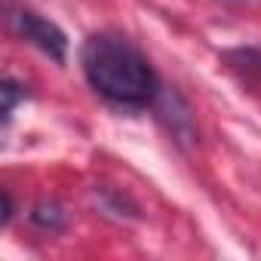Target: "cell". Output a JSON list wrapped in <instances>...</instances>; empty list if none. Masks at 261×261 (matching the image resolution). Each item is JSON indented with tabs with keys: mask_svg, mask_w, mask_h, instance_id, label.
<instances>
[{
	"mask_svg": "<svg viewBox=\"0 0 261 261\" xmlns=\"http://www.w3.org/2000/svg\"><path fill=\"white\" fill-rule=\"evenodd\" d=\"M80 65L89 86L117 108H148L160 92L145 53L120 34H92L80 49Z\"/></svg>",
	"mask_w": 261,
	"mask_h": 261,
	"instance_id": "cell-1",
	"label": "cell"
},
{
	"mask_svg": "<svg viewBox=\"0 0 261 261\" xmlns=\"http://www.w3.org/2000/svg\"><path fill=\"white\" fill-rule=\"evenodd\" d=\"M13 25H16L19 37L28 40L31 46H37L43 56H49L59 65L65 62V56H68V37H65V31L59 25H53L49 19H43V16H37L31 10H19L13 16Z\"/></svg>",
	"mask_w": 261,
	"mask_h": 261,
	"instance_id": "cell-2",
	"label": "cell"
},
{
	"mask_svg": "<svg viewBox=\"0 0 261 261\" xmlns=\"http://www.w3.org/2000/svg\"><path fill=\"white\" fill-rule=\"evenodd\" d=\"M154 108H157V117L160 123L172 133V139L181 145V148H191L197 142V123H194V114L188 108V101L181 98L178 89H160L157 98H154Z\"/></svg>",
	"mask_w": 261,
	"mask_h": 261,
	"instance_id": "cell-3",
	"label": "cell"
},
{
	"mask_svg": "<svg viewBox=\"0 0 261 261\" xmlns=\"http://www.w3.org/2000/svg\"><path fill=\"white\" fill-rule=\"evenodd\" d=\"M224 65L246 83H261V49L258 46H240L224 53Z\"/></svg>",
	"mask_w": 261,
	"mask_h": 261,
	"instance_id": "cell-4",
	"label": "cell"
},
{
	"mask_svg": "<svg viewBox=\"0 0 261 261\" xmlns=\"http://www.w3.org/2000/svg\"><path fill=\"white\" fill-rule=\"evenodd\" d=\"M31 221H34L40 230L56 233V230H65L68 212H65V206H62L59 200H37L34 209H31Z\"/></svg>",
	"mask_w": 261,
	"mask_h": 261,
	"instance_id": "cell-5",
	"label": "cell"
},
{
	"mask_svg": "<svg viewBox=\"0 0 261 261\" xmlns=\"http://www.w3.org/2000/svg\"><path fill=\"white\" fill-rule=\"evenodd\" d=\"M0 98H4V123H10L13 114H16V105L25 98V86H19L13 77H7L0 83Z\"/></svg>",
	"mask_w": 261,
	"mask_h": 261,
	"instance_id": "cell-6",
	"label": "cell"
},
{
	"mask_svg": "<svg viewBox=\"0 0 261 261\" xmlns=\"http://www.w3.org/2000/svg\"><path fill=\"white\" fill-rule=\"evenodd\" d=\"M13 221V197L10 191H4V218H0V224H10Z\"/></svg>",
	"mask_w": 261,
	"mask_h": 261,
	"instance_id": "cell-7",
	"label": "cell"
}]
</instances>
